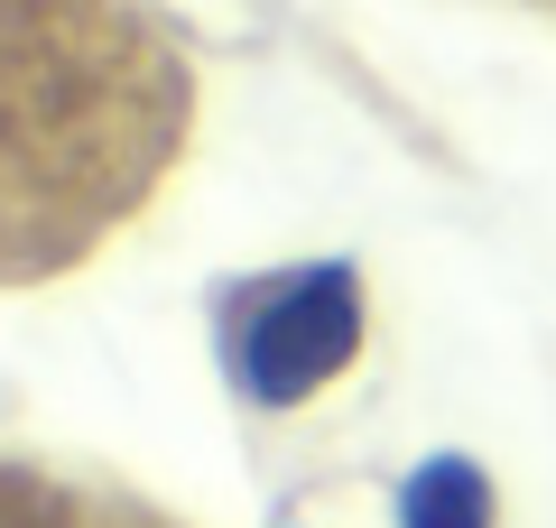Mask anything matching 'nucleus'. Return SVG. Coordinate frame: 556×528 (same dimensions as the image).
<instances>
[{
	"mask_svg": "<svg viewBox=\"0 0 556 528\" xmlns=\"http://www.w3.org/2000/svg\"><path fill=\"white\" fill-rule=\"evenodd\" d=\"M186 130L195 65L149 0H0V288L93 260Z\"/></svg>",
	"mask_w": 556,
	"mask_h": 528,
	"instance_id": "f257e3e1",
	"label": "nucleus"
},
{
	"mask_svg": "<svg viewBox=\"0 0 556 528\" xmlns=\"http://www.w3.org/2000/svg\"><path fill=\"white\" fill-rule=\"evenodd\" d=\"M353 334H362V315H353V278L343 269L278 278L241 315V380H251V399H306L325 372L353 362Z\"/></svg>",
	"mask_w": 556,
	"mask_h": 528,
	"instance_id": "f03ea898",
	"label": "nucleus"
},
{
	"mask_svg": "<svg viewBox=\"0 0 556 528\" xmlns=\"http://www.w3.org/2000/svg\"><path fill=\"white\" fill-rule=\"evenodd\" d=\"M492 519V501H482V482L464 464H427L408 491V528H482Z\"/></svg>",
	"mask_w": 556,
	"mask_h": 528,
	"instance_id": "7ed1b4c3",
	"label": "nucleus"
}]
</instances>
